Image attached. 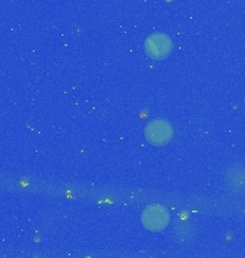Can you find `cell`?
<instances>
[{"label":"cell","instance_id":"obj_1","mask_svg":"<svg viewBox=\"0 0 245 258\" xmlns=\"http://www.w3.org/2000/svg\"><path fill=\"white\" fill-rule=\"evenodd\" d=\"M142 225L149 231H162L169 224V212L162 205H149L142 212Z\"/></svg>","mask_w":245,"mask_h":258},{"label":"cell","instance_id":"obj_2","mask_svg":"<svg viewBox=\"0 0 245 258\" xmlns=\"http://www.w3.org/2000/svg\"><path fill=\"white\" fill-rule=\"evenodd\" d=\"M145 52L152 59H165L172 52V40L165 33H154L146 39Z\"/></svg>","mask_w":245,"mask_h":258},{"label":"cell","instance_id":"obj_3","mask_svg":"<svg viewBox=\"0 0 245 258\" xmlns=\"http://www.w3.org/2000/svg\"><path fill=\"white\" fill-rule=\"evenodd\" d=\"M172 126L169 122L163 119H156L146 125L145 137L152 145H165L172 138Z\"/></svg>","mask_w":245,"mask_h":258}]
</instances>
